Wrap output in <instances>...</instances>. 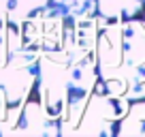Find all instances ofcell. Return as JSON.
<instances>
[{"label": "cell", "mask_w": 145, "mask_h": 137, "mask_svg": "<svg viewBox=\"0 0 145 137\" xmlns=\"http://www.w3.org/2000/svg\"><path fill=\"white\" fill-rule=\"evenodd\" d=\"M96 71L105 92L128 103L145 99V15L103 22Z\"/></svg>", "instance_id": "obj_1"}, {"label": "cell", "mask_w": 145, "mask_h": 137, "mask_svg": "<svg viewBox=\"0 0 145 137\" xmlns=\"http://www.w3.org/2000/svg\"><path fill=\"white\" fill-rule=\"evenodd\" d=\"M47 5L49 0H0V17L11 24H22Z\"/></svg>", "instance_id": "obj_5"}, {"label": "cell", "mask_w": 145, "mask_h": 137, "mask_svg": "<svg viewBox=\"0 0 145 137\" xmlns=\"http://www.w3.org/2000/svg\"><path fill=\"white\" fill-rule=\"evenodd\" d=\"M141 2H143V7H145V0H141Z\"/></svg>", "instance_id": "obj_8"}, {"label": "cell", "mask_w": 145, "mask_h": 137, "mask_svg": "<svg viewBox=\"0 0 145 137\" xmlns=\"http://www.w3.org/2000/svg\"><path fill=\"white\" fill-rule=\"evenodd\" d=\"M115 135L128 137V135H145V99L132 101L128 105L126 114L115 126Z\"/></svg>", "instance_id": "obj_6"}, {"label": "cell", "mask_w": 145, "mask_h": 137, "mask_svg": "<svg viewBox=\"0 0 145 137\" xmlns=\"http://www.w3.org/2000/svg\"><path fill=\"white\" fill-rule=\"evenodd\" d=\"M39 77V54L24 43L22 26L0 17V92L15 124ZM13 135V133H11Z\"/></svg>", "instance_id": "obj_2"}, {"label": "cell", "mask_w": 145, "mask_h": 137, "mask_svg": "<svg viewBox=\"0 0 145 137\" xmlns=\"http://www.w3.org/2000/svg\"><path fill=\"white\" fill-rule=\"evenodd\" d=\"M56 9H60L71 22L96 17V0H49Z\"/></svg>", "instance_id": "obj_7"}, {"label": "cell", "mask_w": 145, "mask_h": 137, "mask_svg": "<svg viewBox=\"0 0 145 137\" xmlns=\"http://www.w3.org/2000/svg\"><path fill=\"white\" fill-rule=\"evenodd\" d=\"M96 15L105 22L130 19L145 15V7L141 0H96Z\"/></svg>", "instance_id": "obj_4"}, {"label": "cell", "mask_w": 145, "mask_h": 137, "mask_svg": "<svg viewBox=\"0 0 145 137\" xmlns=\"http://www.w3.org/2000/svg\"><path fill=\"white\" fill-rule=\"evenodd\" d=\"M128 101L111 96L103 90V86H96V90L86 101L83 109L79 111L75 124L71 126L68 135H115V126L122 120V116L128 109Z\"/></svg>", "instance_id": "obj_3"}]
</instances>
